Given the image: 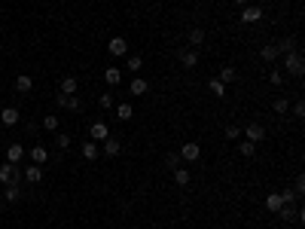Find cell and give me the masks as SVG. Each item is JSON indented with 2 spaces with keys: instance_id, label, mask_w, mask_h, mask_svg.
<instances>
[{
  "instance_id": "cell-1",
  "label": "cell",
  "mask_w": 305,
  "mask_h": 229,
  "mask_svg": "<svg viewBox=\"0 0 305 229\" xmlns=\"http://www.w3.org/2000/svg\"><path fill=\"white\" fill-rule=\"evenodd\" d=\"M284 67H287V74H290V77H302V74H305V61H302V52H299V49L287 52V55H284Z\"/></svg>"
},
{
  "instance_id": "cell-2",
  "label": "cell",
  "mask_w": 305,
  "mask_h": 229,
  "mask_svg": "<svg viewBox=\"0 0 305 229\" xmlns=\"http://www.w3.org/2000/svg\"><path fill=\"white\" fill-rule=\"evenodd\" d=\"M9 183H19V165L15 162L0 165V186H9Z\"/></svg>"
},
{
  "instance_id": "cell-3",
  "label": "cell",
  "mask_w": 305,
  "mask_h": 229,
  "mask_svg": "<svg viewBox=\"0 0 305 229\" xmlns=\"http://www.w3.org/2000/svg\"><path fill=\"white\" fill-rule=\"evenodd\" d=\"M107 52H110L113 58H125V55H129V40H125V37H110Z\"/></svg>"
},
{
  "instance_id": "cell-4",
  "label": "cell",
  "mask_w": 305,
  "mask_h": 229,
  "mask_svg": "<svg viewBox=\"0 0 305 229\" xmlns=\"http://www.w3.org/2000/svg\"><path fill=\"white\" fill-rule=\"evenodd\" d=\"M260 19H262V6H257V3L241 6V22H244V25H257Z\"/></svg>"
},
{
  "instance_id": "cell-5",
  "label": "cell",
  "mask_w": 305,
  "mask_h": 229,
  "mask_svg": "<svg viewBox=\"0 0 305 229\" xmlns=\"http://www.w3.org/2000/svg\"><path fill=\"white\" fill-rule=\"evenodd\" d=\"M199 156H202V147L195 144V140H186V144L180 147V159L183 162H199Z\"/></svg>"
},
{
  "instance_id": "cell-6",
  "label": "cell",
  "mask_w": 305,
  "mask_h": 229,
  "mask_svg": "<svg viewBox=\"0 0 305 229\" xmlns=\"http://www.w3.org/2000/svg\"><path fill=\"white\" fill-rule=\"evenodd\" d=\"M244 137H247V140H254V144L265 140V129H262V122H250V126L244 129Z\"/></svg>"
},
{
  "instance_id": "cell-7",
  "label": "cell",
  "mask_w": 305,
  "mask_h": 229,
  "mask_svg": "<svg viewBox=\"0 0 305 229\" xmlns=\"http://www.w3.org/2000/svg\"><path fill=\"white\" fill-rule=\"evenodd\" d=\"M150 92V83L143 80V77H134L131 83H129V95H134V98H140V95H147Z\"/></svg>"
},
{
  "instance_id": "cell-8",
  "label": "cell",
  "mask_w": 305,
  "mask_h": 229,
  "mask_svg": "<svg viewBox=\"0 0 305 229\" xmlns=\"http://www.w3.org/2000/svg\"><path fill=\"white\" fill-rule=\"evenodd\" d=\"M80 156H83V159H88V162H95L98 156H101V150H98V140H86V144L80 147Z\"/></svg>"
},
{
  "instance_id": "cell-9",
  "label": "cell",
  "mask_w": 305,
  "mask_h": 229,
  "mask_svg": "<svg viewBox=\"0 0 305 229\" xmlns=\"http://www.w3.org/2000/svg\"><path fill=\"white\" fill-rule=\"evenodd\" d=\"M19 110H15V107H3V110H0V122H3V126L6 129H12V126H19Z\"/></svg>"
},
{
  "instance_id": "cell-10",
  "label": "cell",
  "mask_w": 305,
  "mask_h": 229,
  "mask_svg": "<svg viewBox=\"0 0 305 229\" xmlns=\"http://www.w3.org/2000/svg\"><path fill=\"white\" fill-rule=\"evenodd\" d=\"M28 156H31V162H34V165H43V162H49V150H46L43 144H34Z\"/></svg>"
},
{
  "instance_id": "cell-11",
  "label": "cell",
  "mask_w": 305,
  "mask_h": 229,
  "mask_svg": "<svg viewBox=\"0 0 305 229\" xmlns=\"http://www.w3.org/2000/svg\"><path fill=\"white\" fill-rule=\"evenodd\" d=\"M22 159H25V147L19 144V140H15V144L6 147V162H15V165H19Z\"/></svg>"
},
{
  "instance_id": "cell-12",
  "label": "cell",
  "mask_w": 305,
  "mask_h": 229,
  "mask_svg": "<svg viewBox=\"0 0 305 229\" xmlns=\"http://www.w3.org/2000/svg\"><path fill=\"white\" fill-rule=\"evenodd\" d=\"M260 58L272 64V61H278V58H281V52H278V46H275V43H265V46L260 49Z\"/></svg>"
},
{
  "instance_id": "cell-13",
  "label": "cell",
  "mask_w": 305,
  "mask_h": 229,
  "mask_svg": "<svg viewBox=\"0 0 305 229\" xmlns=\"http://www.w3.org/2000/svg\"><path fill=\"white\" fill-rule=\"evenodd\" d=\"M77 89H80V80H77L74 74H67V77L61 80V89H58V92H64V95H77Z\"/></svg>"
},
{
  "instance_id": "cell-14",
  "label": "cell",
  "mask_w": 305,
  "mask_h": 229,
  "mask_svg": "<svg viewBox=\"0 0 305 229\" xmlns=\"http://www.w3.org/2000/svg\"><path fill=\"white\" fill-rule=\"evenodd\" d=\"M180 64L183 67H195V64H199V52H195V49H180Z\"/></svg>"
},
{
  "instance_id": "cell-15",
  "label": "cell",
  "mask_w": 305,
  "mask_h": 229,
  "mask_svg": "<svg viewBox=\"0 0 305 229\" xmlns=\"http://www.w3.org/2000/svg\"><path fill=\"white\" fill-rule=\"evenodd\" d=\"M88 137H92V140H107V137H110V132H107L104 122H92V129H88Z\"/></svg>"
},
{
  "instance_id": "cell-16",
  "label": "cell",
  "mask_w": 305,
  "mask_h": 229,
  "mask_svg": "<svg viewBox=\"0 0 305 229\" xmlns=\"http://www.w3.org/2000/svg\"><path fill=\"white\" fill-rule=\"evenodd\" d=\"M186 43H189V49L202 46V43H205V31H202V28H189V34H186Z\"/></svg>"
},
{
  "instance_id": "cell-17",
  "label": "cell",
  "mask_w": 305,
  "mask_h": 229,
  "mask_svg": "<svg viewBox=\"0 0 305 229\" xmlns=\"http://www.w3.org/2000/svg\"><path fill=\"white\" fill-rule=\"evenodd\" d=\"M25 181L28 183H40L43 181V165H28L25 168Z\"/></svg>"
},
{
  "instance_id": "cell-18",
  "label": "cell",
  "mask_w": 305,
  "mask_h": 229,
  "mask_svg": "<svg viewBox=\"0 0 305 229\" xmlns=\"http://www.w3.org/2000/svg\"><path fill=\"white\" fill-rule=\"evenodd\" d=\"M189 181H192L189 168H183V165H180V168H174V183L180 186V189H183V186H189Z\"/></svg>"
},
{
  "instance_id": "cell-19",
  "label": "cell",
  "mask_w": 305,
  "mask_h": 229,
  "mask_svg": "<svg viewBox=\"0 0 305 229\" xmlns=\"http://www.w3.org/2000/svg\"><path fill=\"white\" fill-rule=\"evenodd\" d=\"M265 208L272 211V214H278V211L284 208V199H281V192H268V196H265Z\"/></svg>"
},
{
  "instance_id": "cell-20",
  "label": "cell",
  "mask_w": 305,
  "mask_h": 229,
  "mask_svg": "<svg viewBox=\"0 0 305 229\" xmlns=\"http://www.w3.org/2000/svg\"><path fill=\"white\" fill-rule=\"evenodd\" d=\"M31 89H34V80H31L28 74L15 77V92H19V95H25V92H31Z\"/></svg>"
},
{
  "instance_id": "cell-21",
  "label": "cell",
  "mask_w": 305,
  "mask_h": 229,
  "mask_svg": "<svg viewBox=\"0 0 305 229\" xmlns=\"http://www.w3.org/2000/svg\"><path fill=\"white\" fill-rule=\"evenodd\" d=\"M104 83H107V86H119V83H122V70H119V67H107V70H104Z\"/></svg>"
},
{
  "instance_id": "cell-22",
  "label": "cell",
  "mask_w": 305,
  "mask_h": 229,
  "mask_svg": "<svg viewBox=\"0 0 305 229\" xmlns=\"http://www.w3.org/2000/svg\"><path fill=\"white\" fill-rule=\"evenodd\" d=\"M119 150H122V144H119L116 137H107L104 140V156H110V159H113V156H119Z\"/></svg>"
},
{
  "instance_id": "cell-23",
  "label": "cell",
  "mask_w": 305,
  "mask_h": 229,
  "mask_svg": "<svg viewBox=\"0 0 305 229\" xmlns=\"http://www.w3.org/2000/svg\"><path fill=\"white\" fill-rule=\"evenodd\" d=\"M134 116V107H131V104H116V119L119 122H129Z\"/></svg>"
},
{
  "instance_id": "cell-24",
  "label": "cell",
  "mask_w": 305,
  "mask_h": 229,
  "mask_svg": "<svg viewBox=\"0 0 305 229\" xmlns=\"http://www.w3.org/2000/svg\"><path fill=\"white\" fill-rule=\"evenodd\" d=\"M180 165H183V159H180V153H174V150H168V153H165V168H171V171H174V168H180Z\"/></svg>"
},
{
  "instance_id": "cell-25",
  "label": "cell",
  "mask_w": 305,
  "mask_h": 229,
  "mask_svg": "<svg viewBox=\"0 0 305 229\" xmlns=\"http://www.w3.org/2000/svg\"><path fill=\"white\" fill-rule=\"evenodd\" d=\"M275 46H278L281 55H287V52H293V49H296V37H284V40H278Z\"/></svg>"
},
{
  "instance_id": "cell-26",
  "label": "cell",
  "mask_w": 305,
  "mask_h": 229,
  "mask_svg": "<svg viewBox=\"0 0 305 229\" xmlns=\"http://www.w3.org/2000/svg\"><path fill=\"white\" fill-rule=\"evenodd\" d=\"M238 153L244 156V159H250V156L257 153V144H254V140H238Z\"/></svg>"
},
{
  "instance_id": "cell-27",
  "label": "cell",
  "mask_w": 305,
  "mask_h": 229,
  "mask_svg": "<svg viewBox=\"0 0 305 229\" xmlns=\"http://www.w3.org/2000/svg\"><path fill=\"white\" fill-rule=\"evenodd\" d=\"M3 199H6V202H19V199H22V189H19V183H9V186L3 189Z\"/></svg>"
},
{
  "instance_id": "cell-28",
  "label": "cell",
  "mask_w": 305,
  "mask_h": 229,
  "mask_svg": "<svg viewBox=\"0 0 305 229\" xmlns=\"http://www.w3.org/2000/svg\"><path fill=\"white\" fill-rule=\"evenodd\" d=\"M220 83H235L238 80V70L235 67H220V77H217Z\"/></svg>"
},
{
  "instance_id": "cell-29",
  "label": "cell",
  "mask_w": 305,
  "mask_h": 229,
  "mask_svg": "<svg viewBox=\"0 0 305 229\" xmlns=\"http://www.w3.org/2000/svg\"><path fill=\"white\" fill-rule=\"evenodd\" d=\"M125 67L131 70V74H140V67H143V61H140V55H125Z\"/></svg>"
},
{
  "instance_id": "cell-30",
  "label": "cell",
  "mask_w": 305,
  "mask_h": 229,
  "mask_svg": "<svg viewBox=\"0 0 305 229\" xmlns=\"http://www.w3.org/2000/svg\"><path fill=\"white\" fill-rule=\"evenodd\" d=\"M208 89H211L214 95H217V98H226V83H220L217 77H214V80L208 83Z\"/></svg>"
},
{
  "instance_id": "cell-31",
  "label": "cell",
  "mask_w": 305,
  "mask_h": 229,
  "mask_svg": "<svg viewBox=\"0 0 305 229\" xmlns=\"http://www.w3.org/2000/svg\"><path fill=\"white\" fill-rule=\"evenodd\" d=\"M272 107H275V113H278V116H287V113H290V101H287V98H275Z\"/></svg>"
},
{
  "instance_id": "cell-32",
  "label": "cell",
  "mask_w": 305,
  "mask_h": 229,
  "mask_svg": "<svg viewBox=\"0 0 305 229\" xmlns=\"http://www.w3.org/2000/svg\"><path fill=\"white\" fill-rule=\"evenodd\" d=\"M64 107H67L70 113H80V110H83V98H80V95H70V98H67V104H64Z\"/></svg>"
},
{
  "instance_id": "cell-33",
  "label": "cell",
  "mask_w": 305,
  "mask_h": 229,
  "mask_svg": "<svg viewBox=\"0 0 305 229\" xmlns=\"http://www.w3.org/2000/svg\"><path fill=\"white\" fill-rule=\"evenodd\" d=\"M278 217H281L284 223H290V220H296V208H293V205H284V208L278 211Z\"/></svg>"
},
{
  "instance_id": "cell-34",
  "label": "cell",
  "mask_w": 305,
  "mask_h": 229,
  "mask_svg": "<svg viewBox=\"0 0 305 229\" xmlns=\"http://www.w3.org/2000/svg\"><path fill=\"white\" fill-rule=\"evenodd\" d=\"M70 140H74V137H70L67 132H55V147H58V150H67Z\"/></svg>"
},
{
  "instance_id": "cell-35",
  "label": "cell",
  "mask_w": 305,
  "mask_h": 229,
  "mask_svg": "<svg viewBox=\"0 0 305 229\" xmlns=\"http://www.w3.org/2000/svg\"><path fill=\"white\" fill-rule=\"evenodd\" d=\"M43 129L46 132H58V116H43Z\"/></svg>"
},
{
  "instance_id": "cell-36",
  "label": "cell",
  "mask_w": 305,
  "mask_h": 229,
  "mask_svg": "<svg viewBox=\"0 0 305 229\" xmlns=\"http://www.w3.org/2000/svg\"><path fill=\"white\" fill-rule=\"evenodd\" d=\"M98 104H101V110H110V107H113V95H110V92H104V95L98 98Z\"/></svg>"
},
{
  "instance_id": "cell-37",
  "label": "cell",
  "mask_w": 305,
  "mask_h": 229,
  "mask_svg": "<svg viewBox=\"0 0 305 229\" xmlns=\"http://www.w3.org/2000/svg\"><path fill=\"white\" fill-rule=\"evenodd\" d=\"M268 83H272V86H281V83H284V70H278V67H275L272 74H268Z\"/></svg>"
},
{
  "instance_id": "cell-38",
  "label": "cell",
  "mask_w": 305,
  "mask_h": 229,
  "mask_svg": "<svg viewBox=\"0 0 305 229\" xmlns=\"http://www.w3.org/2000/svg\"><path fill=\"white\" fill-rule=\"evenodd\" d=\"M281 199H284V205H293V202H296L299 196H296L293 189H281Z\"/></svg>"
},
{
  "instance_id": "cell-39",
  "label": "cell",
  "mask_w": 305,
  "mask_h": 229,
  "mask_svg": "<svg viewBox=\"0 0 305 229\" xmlns=\"http://www.w3.org/2000/svg\"><path fill=\"white\" fill-rule=\"evenodd\" d=\"M226 137H229V140H238V137H241V129H238V126H226Z\"/></svg>"
},
{
  "instance_id": "cell-40",
  "label": "cell",
  "mask_w": 305,
  "mask_h": 229,
  "mask_svg": "<svg viewBox=\"0 0 305 229\" xmlns=\"http://www.w3.org/2000/svg\"><path fill=\"white\" fill-rule=\"evenodd\" d=\"M290 110H293V116H296V119H302V116H305V104H302V101H296Z\"/></svg>"
},
{
  "instance_id": "cell-41",
  "label": "cell",
  "mask_w": 305,
  "mask_h": 229,
  "mask_svg": "<svg viewBox=\"0 0 305 229\" xmlns=\"http://www.w3.org/2000/svg\"><path fill=\"white\" fill-rule=\"evenodd\" d=\"M293 192H296V196H302V192H305V178H302V174L296 178V189H293Z\"/></svg>"
},
{
  "instance_id": "cell-42",
  "label": "cell",
  "mask_w": 305,
  "mask_h": 229,
  "mask_svg": "<svg viewBox=\"0 0 305 229\" xmlns=\"http://www.w3.org/2000/svg\"><path fill=\"white\" fill-rule=\"evenodd\" d=\"M67 98H70V95H64V92H58V95H55V104H58V107H64V104H67Z\"/></svg>"
},
{
  "instance_id": "cell-43",
  "label": "cell",
  "mask_w": 305,
  "mask_h": 229,
  "mask_svg": "<svg viewBox=\"0 0 305 229\" xmlns=\"http://www.w3.org/2000/svg\"><path fill=\"white\" fill-rule=\"evenodd\" d=\"M247 3H254V0H235V6H247Z\"/></svg>"
},
{
  "instance_id": "cell-44",
  "label": "cell",
  "mask_w": 305,
  "mask_h": 229,
  "mask_svg": "<svg viewBox=\"0 0 305 229\" xmlns=\"http://www.w3.org/2000/svg\"><path fill=\"white\" fill-rule=\"evenodd\" d=\"M0 101H3V98H0Z\"/></svg>"
}]
</instances>
